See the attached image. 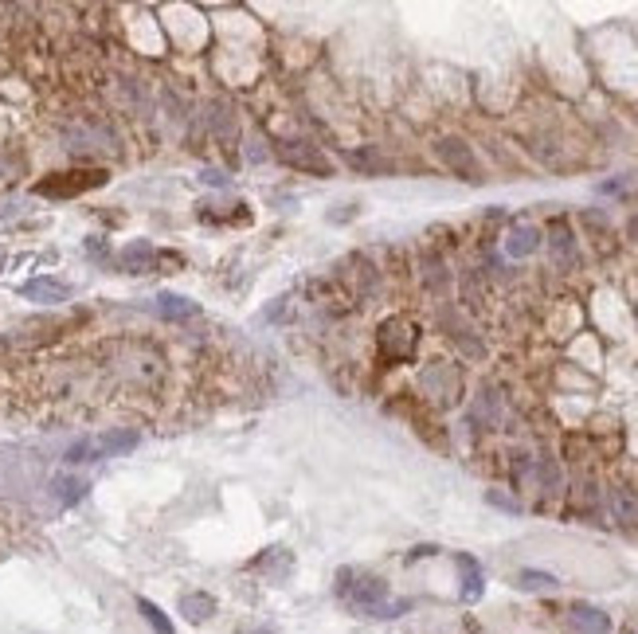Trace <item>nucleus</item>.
Instances as JSON below:
<instances>
[{"label": "nucleus", "mask_w": 638, "mask_h": 634, "mask_svg": "<svg viewBox=\"0 0 638 634\" xmlns=\"http://www.w3.org/2000/svg\"><path fill=\"white\" fill-rule=\"evenodd\" d=\"M337 595L357 611V615H368V619H396L408 611L404 599H388V584L372 572H357V568H345L337 576Z\"/></svg>", "instance_id": "1"}, {"label": "nucleus", "mask_w": 638, "mask_h": 634, "mask_svg": "<svg viewBox=\"0 0 638 634\" xmlns=\"http://www.w3.org/2000/svg\"><path fill=\"white\" fill-rule=\"evenodd\" d=\"M415 341H419V333H415V325L408 317H388L380 325V353L388 361H408L415 353Z\"/></svg>", "instance_id": "2"}, {"label": "nucleus", "mask_w": 638, "mask_h": 634, "mask_svg": "<svg viewBox=\"0 0 638 634\" xmlns=\"http://www.w3.org/2000/svg\"><path fill=\"white\" fill-rule=\"evenodd\" d=\"M435 149H439L443 165H447L451 173H458L462 181H470V184L486 181V177H482V165H478V157H474V149H470L462 137H443Z\"/></svg>", "instance_id": "3"}, {"label": "nucleus", "mask_w": 638, "mask_h": 634, "mask_svg": "<svg viewBox=\"0 0 638 634\" xmlns=\"http://www.w3.org/2000/svg\"><path fill=\"white\" fill-rule=\"evenodd\" d=\"M98 184H106V173H102V169H91V173H55V177L36 184V192H40V196H79V192L98 188Z\"/></svg>", "instance_id": "4"}, {"label": "nucleus", "mask_w": 638, "mask_h": 634, "mask_svg": "<svg viewBox=\"0 0 638 634\" xmlns=\"http://www.w3.org/2000/svg\"><path fill=\"white\" fill-rule=\"evenodd\" d=\"M20 298L40 302V306H63V302H71V286L59 278H32L20 286Z\"/></svg>", "instance_id": "5"}, {"label": "nucleus", "mask_w": 638, "mask_h": 634, "mask_svg": "<svg viewBox=\"0 0 638 634\" xmlns=\"http://www.w3.org/2000/svg\"><path fill=\"white\" fill-rule=\"evenodd\" d=\"M568 623H572L580 634H607L611 631L607 611H599V607H592V603H572V607H568Z\"/></svg>", "instance_id": "6"}, {"label": "nucleus", "mask_w": 638, "mask_h": 634, "mask_svg": "<svg viewBox=\"0 0 638 634\" xmlns=\"http://www.w3.org/2000/svg\"><path fill=\"white\" fill-rule=\"evenodd\" d=\"M137 447V431L130 427H114V431H106V435H98L94 439V458H110V454H126Z\"/></svg>", "instance_id": "7"}, {"label": "nucleus", "mask_w": 638, "mask_h": 634, "mask_svg": "<svg viewBox=\"0 0 638 634\" xmlns=\"http://www.w3.org/2000/svg\"><path fill=\"white\" fill-rule=\"evenodd\" d=\"M458 576H462V599H466V603L482 599V588H486V576H482V568H478V560H474V556L458 552Z\"/></svg>", "instance_id": "8"}, {"label": "nucleus", "mask_w": 638, "mask_h": 634, "mask_svg": "<svg viewBox=\"0 0 638 634\" xmlns=\"http://www.w3.org/2000/svg\"><path fill=\"white\" fill-rule=\"evenodd\" d=\"M541 247V231L533 224H517L509 231V239H505V251L513 255V259H525V255H533Z\"/></svg>", "instance_id": "9"}, {"label": "nucleus", "mask_w": 638, "mask_h": 634, "mask_svg": "<svg viewBox=\"0 0 638 634\" xmlns=\"http://www.w3.org/2000/svg\"><path fill=\"white\" fill-rule=\"evenodd\" d=\"M181 615L188 623H208V619L216 615V599H212L208 591H192V595L181 599Z\"/></svg>", "instance_id": "10"}, {"label": "nucleus", "mask_w": 638, "mask_h": 634, "mask_svg": "<svg viewBox=\"0 0 638 634\" xmlns=\"http://www.w3.org/2000/svg\"><path fill=\"white\" fill-rule=\"evenodd\" d=\"M157 310L165 321H184V317H200V306L196 302H188L181 294H161L157 298Z\"/></svg>", "instance_id": "11"}, {"label": "nucleus", "mask_w": 638, "mask_h": 634, "mask_svg": "<svg viewBox=\"0 0 638 634\" xmlns=\"http://www.w3.org/2000/svg\"><path fill=\"white\" fill-rule=\"evenodd\" d=\"M611 517L619 521V525H635V517H638V505H635V494L627 490V486H615L611 490Z\"/></svg>", "instance_id": "12"}, {"label": "nucleus", "mask_w": 638, "mask_h": 634, "mask_svg": "<svg viewBox=\"0 0 638 634\" xmlns=\"http://www.w3.org/2000/svg\"><path fill=\"white\" fill-rule=\"evenodd\" d=\"M282 157H286L294 169H306V173H329L325 157H318L314 149H294V145H286V149H282Z\"/></svg>", "instance_id": "13"}, {"label": "nucleus", "mask_w": 638, "mask_h": 634, "mask_svg": "<svg viewBox=\"0 0 638 634\" xmlns=\"http://www.w3.org/2000/svg\"><path fill=\"white\" fill-rule=\"evenodd\" d=\"M153 259H157V251H153L149 243H134V247H126V251H122V267H126L130 274L149 271V267H153Z\"/></svg>", "instance_id": "14"}, {"label": "nucleus", "mask_w": 638, "mask_h": 634, "mask_svg": "<svg viewBox=\"0 0 638 634\" xmlns=\"http://www.w3.org/2000/svg\"><path fill=\"white\" fill-rule=\"evenodd\" d=\"M552 251H556L560 263H576V243H572V231L564 224L552 227Z\"/></svg>", "instance_id": "15"}, {"label": "nucleus", "mask_w": 638, "mask_h": 634, "mask_svg": "<svg viewBox=\"0 0 638 634\" xmlns=\"http://www.w3.org/2000/svg\"><path fill=\"white\" fill-rule=\"evenodd\" d=\"M603 196H619V200H631L638 196V173H627V177H615V181H603L599 184Z\"/></svg>", "instance_id": "16"}, {"label": "nucleus", "mask_w": 638, "mask_h": 634, "mask_svg": "<svg viewBox=\"0 0 638 634\" xmlns=\"http://www.w3.org/2000/svg\"><path fill=\"white\" fill-rule=\"evenodd\" d=\"M517 588H521V591H556V576H548V572H533V568H525V572L517 576Z\"/></svg>", "instance_id": "17"}, {"label": "nucleus", "mask_w": 638, "mask_h": 634, "mask_svg": "<svg viewBox=\"0 0 638 634\" xmlns=\"http://www.w3.org/2000/svg\"><path fill=\"white\" fill-rule=\"evenodd\" d=\"M137 607H141V615H145V619L153 623V631H157V634H173V627H169V619H165V615H161V611H157L153 603H145V599H141Z\"/></svg>", "instance_id": "18"}, {"label": "nucleus", "mask_w": 638, "mask_h": 634, "mask_svg": "<svg viewBox=\"0 0 638 634\" xmlns=\"http://www.w3.org/2000/svg\"><path fill=\"white\" fill-rule=\"evenodd\" d=\"M55 490H59V498L63 501H79L83 498V482H75V478H55Z\"/></svg>", "instance_id": "19"}, {"label": "nucleus", "mask_w": 638, "mask_h": 634, "mask_svg": "<svg viewBox=\"0 0 638 634\" xmlns=\"http://www.w3.org/2000/svg\"><path fill=\"white\" fill-rule=\"evenodd\" d=\"M486 501H490V505H502V509H509V513H517V509H521V505H517V501L502 498V494H486Z\"/></svg>", "instance_id": "20"}, {"label": "nucleus", "mask_w": 638, "mask_h": 634, "mask_svg": "<svg viewBox=\"0 0 638 634\" xmlns=\"http://www.w3.org/2000/svg\"><path fill=\"white\" fill-rule=\"evenodd\" d=\"M631 235H635V239H638V216H635V220H631Z\"/></svg>", "instance_id": "21"}, {"label": "nucleus", "mask_w": 638, "mask_h": 634, "mask_svg": "<svg viewBox=\"0 0 638 634\" xmlns=\"http://www.w3.org/2000/svg\"><path fill=\"white\" fill-rule=\"evenodd\" d=\"M4 259H8V251H4V247H0V267H4Z\"/></svg>", "instance_id": "22"}, {"label": "nucleus", "mask_w": 638, "mask_h": 634, "mask_svg": "<svg viewBox=\"0 0 638 634\" xmlns=\"http://www.w3.org/2000/svg\"><path fill=\"white\" fill-rule=\"evenodd\" d=\"M251 634H271V631H251Z\"/></svg>", "instance_id": "23"}]
</instances>
